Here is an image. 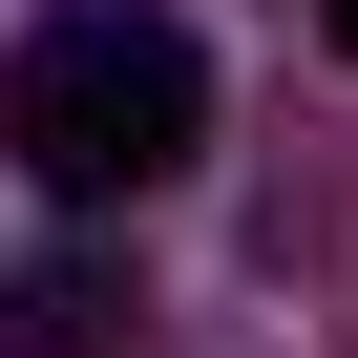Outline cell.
Returning <instances> with one entry per match:
<instances>
[{"instance_id":"6da1fadb","label":"cell","mask_w":358,"mask_h":358,"mask_svg":"<svg viewBox=\"0 0 358 358\" xmlns=\"http://www.w3.org/2000/svg\"><path fill=\"white\" fill-rule=\"evenodd\" d=\"M190 127H211V64H190V22H127V0L43 22V43H22V85H0V148H22L64 211H106V190H169V169H190Z\"/></svg>"},{"instance_id":"3957f363","label":"cell","mask_w":358,"mask_h":358,"mask_svg":"<svg viewBox=\"0 0 358 358\" xmlns=\"http://www.w3.org/2000/svg\"><path fill=\"white\" fill-rule=\"evenodd\" d=\"M337 64H358V0H337Z\"/></svg>"},{"instance_id":"7a4b0ae2","label":"cell","mask_w":358,"mask_h":358,"mask_svg":"<svg viewBox=\"0 0 358 358\" xmlns=\"http://www.w3.org/2000/svg\"><path fill=\"white\" fill-rule=\"evenodd\" d=\"M127 316H148V295H127L106 253H43L22 295H0V358H127Z\"/></svg>"}]
</instances>
